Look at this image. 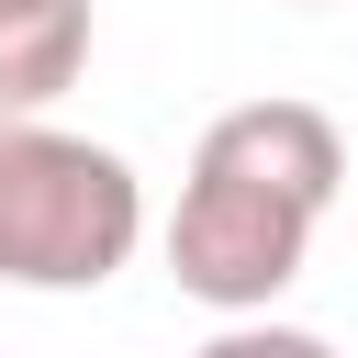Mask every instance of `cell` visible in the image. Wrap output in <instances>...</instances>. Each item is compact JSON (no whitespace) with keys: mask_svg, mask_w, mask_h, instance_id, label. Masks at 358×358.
Wrapping results in <instances>:
<instances>
[{"mask_svg":"<svg viewBox=\"0 0 358 358\" xmlns=\"http://www.w3.org/2000/svg\"><path fill=\"white\" fill-rule=\"evenodd\" d=\"M302 11H313V0H302Z\"/></svg>","mask_w":358,"mask_h":358,"instance_id":"obj_5","label":"cell"},{"mask_svg":"<svg viewBox=\"0 0 358 358\" xmlns=\"http://www.w3.org/2000/svg\"><path fill=\"white\" fill-rule=\"evenodd\" d=\"M145 246V179L123 145H90L45 112L0 123V280L11 291H101Z\"/></svg>","mask_w":358,"mask_h":358,"instance_id":"obj_2","label":"cell"},{"mask_svg":"<svg viewBox=\"0 0 358 358\" xmlns=\"http://www.w3.org/2000/svg\"><path fill=\"white\" fill-rule=\"evenodd\" d=\"M90 67V0H0V123L56 112Z\"/></svg>","mask_w":358,"mask_h":358,"instance_id":"obj_3","label":"cell"},{"mask_svg":"<svg viewBox=\"0 0 358 358\" xmlns=\"http://www.w3.org/2000/svg\"><path fill=\"white\" fill-rule=\"evenodd\" d=\"M336 179H347V134L313 101H235L190 145L179 213H168V280L201 313H268L302 280Z\"/></svg>","mask_w":358,"mask_h":358,"instance_id":"obj_1","label":"cell"},{"mask_svg":"<svg viewBox=\"0 0 358 358\" xmlns=\"http://www.w3.org/2000/svg\"><path fill=\"white\" fill-rule=\"evenodd\" d=\"M190 358H336V347H324L313 324H280V313H224Z\"/></svg>","mask_w":358,"mask_h":358,"instance_id":"obj_4","label":"cell"}]
</instances>
